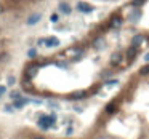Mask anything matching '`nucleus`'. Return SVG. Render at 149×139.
I'll return each instance as SVG.
<instances>
[{
    "label": "nucleus",
    "mask_w": 149,
    "mask_h": 139,
    "mask_svg": "<svg viewBox=\"0 0 149 139\" xmlns=\"http://www.w3.org/2000/svg\"><path fill=\"white\" fill-rule=\"evenodd\" d=\"M58 10L64 14H71V5L66 3V2H61V3L58 5Z\"/></svg>",
    "instance_id": "9b49d317"
},
{
    "label": "nucleus",
    "mask_w": 149,
    "mask_h": 139,
    "mask_svg": "<svg viewBox=\"0 0 149 139\" xmlns=\"http://www.w3.org/2000/svg\"><path fill=\"white\" fill-rule=\"evenodd\" d=\"M122 22H124V19H122V16H119V14H114V16L109 19V27L111 29H117V27H120L122 26Z\"/></svg>",
    "instance_id": "20e7f679"
},
{
    "label": "nucleus",
    "mask_w": 149,
    "mask_h": 139,
    "mask_svg": "<svg viewBox=\"0 0 149 139\" xmlns=\"http://www.w3.org/2000/svg\"><path fill=\"white\" fill-rule=\"evenodd\" d=\"M77 10H79L80 13H91L95 8L91 7V5L85 3V2H79V3H77Z\"/></svg>",
    "instance_id": "0eeeda50"
},
{
    "label": "nucleus",
    "mask_w": 149,
    "mask_h": 139,
    "mask_svg": "<svg viewBox=\"0 0 149 139\" xmlns=\"http://www.w3.org/2000/svg\"><path fill=\"white\" fill-rule=\"evenodd\" d=\"M13 2H23V0H13Z\"/></svg>",
    "instance_id": "c756f323"
},
{
    "label": "nucleus",
    "mask_w": 149,
    "mask_h": 139,
    "mask_svg": "<svg viewBox=\"0 0 149 139\" xmlns=\"http://www.w3.org/2000/svg\"><path fill=\"white\" fill-rule=\"evenodd\" d=\"M5 91H7V87H3V85H0V96H2V94H3Z\"/></svg>",
    "instance_id": "a878e982"
},
{
    "label": "nucleus",
    "mask_w": 149,
    "mask_h": 139,
    "mask_svg": "<svg viewBox=\"0 0 149 139\" xmlns=\"http://www.w3.org/2000/svg\"><path fill=\"white\" fill-rule=\"evenodd\" d=\"M143 42H144V37H143L141 34H138V35H135V37H133V40H132V45L138 48V46L141 45Z\"/></svg>",
    "instance_id": "ddd939ff"
},
{
    "label": "nucleus",
    "mask_w": 149,
    "mask_h": 139,
    "mask_svg": "<svg viewBox=\"0 0 149 139\" xmlns=\"http://www.w3.org/2000/svg\"><path fill=\"white\" fill-rule=\"evenodd\" d=\"M27 56H29V58H35V56H37V50H35V48H31V50L27 51Z\"/></svg>",
    "instance_id": "6ab92c4d"
},
{
    "label": "nucleus",
    "mask_w": 149,
    "mask_h": 139,
    "mask_svg": "<svg viewBox=\"0 0 149 139\" xmlns=\"http://www.w3.org/2000/svg\"><path fill=\"white\" fill-rule=\"evenodd\" d=\"M139 19V11H135V13H133V16H130V21L132 22H136Z\"/></svg>",
    "instance_id": "a211bd4d"
},
{
    "label": "nucleus",
    "mask_w": 149,
    "mask_h": 139,
    "mask_svg": "<svg viewBox=\"0 0 149 139\" xmlns=\"http://www.w3.org/2000/svg\"><path fill=\"white\" fill-rule=\"evenodd\" d=\"M124 58H125V55H122L120 51H115V53H112V55H111V59H109V63H111V66H112V67L120 66L122 61H124Z\"/></svg>",
    "instance_id": "7ed1b4c3"
},
{
    "label": "nucleus",
    "mask_w": 149,
    "mask_h": 139,
    "mask_svg": "<svg viewBox=\"0 0 149 139\" xmlns=\"http://www.w3.org/2000/svg\"><path fill=\"white\" fill-rule=\"evenodd\" d=\"M14 82H16L14 77H8V85H14Z\"/></svg>",
    "instance_id": "b1692460"
},
{
    "label": "nucleus",
    "mask_w": 149,
    "mask_h": 139,
    "mask_svg": "<svg viewBox=\"0 0 149 139\" xmlns=\"http://www.w3.org/2000/svg\"><path fill=\"white\" fill-rule=\"evenodd\" d=\"M104 110H106V114H115V112H117V102H115V101L109 102Z\"/></svg>",
    "instance_id": "f8f14e48"
},
{
    "label": "nucleus",
    "mask_w": 149,
    "mask_h": 139,
    "mask_svg": "<svg viewBox=\"0 0 149 139\" xmlns=\"http://www.w3.org/2000/svg\"><path fill=\"white\" fill-rule=\"evenodd\" d=\"M45 46H48V48H56V46H59V40L56 37H48V38H45Z\"/></svg>",
    "instance_id": "9d476101"
},
{
    "label": "nucleus",
    "mask_w": 149,
    "mask_h": 139,
    "mask_svg": "<svg viewBox=\"0 0 149 139\" xmlns=\"http://www.w3.org/2000/svg\"><path fill=\"white\" fill-rule=\"evenodd\" d=\"M136 56H138V48H136V46H133V45L130 46L127 51H125V58H127V61H128V63H132Z\"/></svg>",
    "instance_id": "423d86ee"
},
{
    "label": "nucleus",
    "mask_w": 149,
    "mask_h": 139,
    "mask_svg": "<svg viewBox=\"0 0 149 139\" xmlns=\"http://www.w3.org/2000/svg\"><path fill=\"white\" fill-rule=\"evenodd\" d=\"M29 102H31V99H29V97H23V96H21L19 99L13 101V106H14V109H23L26 104H29Z\"/></svg>",
    "instance_id": "6e6552de"
},
{
    "label": "nucleus",
    "mask_w": 149,
    "mask_h": 139,
    "mask_svg": "<svg viewBox=\"0 0 149 139\" xmlns=\"http://www.w3.org/2000/svg\"><path fill=\"white\" fill-rule=\"evenodd\" d=\"M10 97H11V101H16V99H19V97H21V93H19V91H11V93H10Z\"/></svg>",
    "instance_id": "4468645a"
},
{
    "label": "nucleus",
    "mask_w": 149,
    "mask_h": 139,
    "mask_svg": "<svg viewBox=\"0 0 149 139\" xmlns=\"http://www.w3.org/2000/svg\"><path fill=\"white\" fill-rule=\"evenodd\" d=\"M93 45L96 46V48H103V46H104V40H103V38H96V40L93 42Z\"/></svg>",
    "instance_id": "dca6fc26"
},
{
    "label": "nucleus",
    "mask_w": 149,
    "mask_h": 139,
    "mask_svg": "<svg viewBox=\"0 0 149 139\" xmlns=\"http://www.w3.org/2000/svg\"><path fill=\"white\" fill-rule=\"evenodd\" d=\"M144 61H146V64H149V53H146V55H144Z\"/></svg>",
    "instance_id": "bb28decb"
},
{
    "label": "nucleus",
    "mask_w": 149,
    "mask_h": 139,
    "mask_svg": "<svg viewBox=\"0 0 149 139\" xmlns=\"http://www.w3.org/2000/svg\"><path fill=\"white\" fill-rule=\"evenodd\" d=\"M148 74H149V64H146V66H143L141 69H139V75L144 77V75H148Z\"/></svg>",
    "instance_id": "2eb2a0df"
},
{
    "label": "nucleus",
    "mask_w": 149,
    "mask_h": 139,
    "mask_svg": "<svg viewBox=\"0 0 149 139\" xmlns=\"http://www.w3.org/2000/svg\"><path fill=\"white\" fill-rule=\"evenodd\" d=\"M34 139H45L43 136H37V138H34Z\"/></svg>",
    "instance_id": "c85d7f7f"
},
{
    "label": "nucleus",
    "mask_w": 149,
    "mask_h": 139,
    "mask_svg": "<svg viewBox=\"0 0 149 139\" xmlns=\"http://www.w3.org/2000/svg\"><path fill=\"white\" fill-rule=\"evenodd\" d=\"M3 10H5V8H3V7H2V5H0V14L3 13Z\"/></svg>",
    "instance_id": "cd10ccee"
},
{
    "label": "nucleus",
    "mask_w": 149,
    "mask_h": 139,
    "mask_svg": "<svg viewBox=\"0 0 149 139\" xmlns=\"http://www.w3.org/2000/svg\"><path fill=\"white\" fill-rule=\"evenodd\" d=\"M40 19H42V14L40 13H34V14H31V16L26 19V24H27V26H34V24H37Z\"/></svg>",
    "instance_id": "1a4fd4ad"
},
{
    "label": "nucleus",
    "mask_w": 149,
    "mask_h": 139,
    "mask_svg": "<svg viewBox=\"0 0 149 139\" xmlns=\"http://www.w3.org/2000/svg\"><path fill=\"white\" fill-rule=\"evenodd\" d=\"M146 0H133L132 2V7H135V8H138V7H141L143 3H144Z\"/></svg>",
    "instance_id": "f3484780"
},
{
    "label": "nucleus",
    "mask_w": 149,
    "mask_h": 139,
    "mask_svg": "<svg viewBox=\"0 0 149 139\" xmlns=\"http://www.w3.org/2000/svg\"><path fill=\"white\" fill-rule=\"evenodd\" d=\"M111 75H112L111 70H104V72L101 74V77H103V78H108V77H111Z\"/></svg>",
    "instance_id": "412c9836"
},
{
    "label": "nucleus",
    "mask_w": 149,
    "mask_h": 139,
    "mask_svg": "<svg viewBox=\"0 0 149 139\" xmlns=\"http://www.w3.org/2000/svg\"><path fill=\"white\" fill-rule=\"evenodd\" d=\"M38 69H40V64H35V63L27 64V66L24 67V78L32 80V78L38 74Z\"/></svg>",
    "instance_id": "f03ea898"
},
{
    "label": "nucleus",
    "mask_w": 149,
    "mask_h": 139,
    "mask_svg": "<svg viewBox=\"0 0 149 139\" xmlns=\"http://www.w3.org/2000/svg\"><path fill=\"white\" fill-rule=\"evenodd\" d=\"M58 19H59V16H58V14H51V16H50V21H51V22H56Z\"/></svg>",
    "instance_id": "4be33fe9"
},
{
    "label": "nucleus",
    "mask_w": 149,
    "mask_h": 139,
    "mask_svg": "<svg viewBox=\"0 0 149 139\" xmlns=\"http://www.w3.org/2000/svg\"><path fill=\"white\" fill-rule=\"evenodd\" d=\"M106 85H108V87H114V85H117V80H108Z\"/></svg>",
    "instance_id": "5701e85b"
},
{
    "label": "nucleus",
    "mask_w": 149,
    "mask_h": 139,
    "mask_svg": "<svg viewBox=\"0 0 149 139\" xmlns=\"http://www.w3.org/2000/svg\"><path fill=\"white\" fill-rule=\"evenodd\" d=\"M5 110H7L8 114H11V112H14L16 109H14V106H13V104H8V106H5Z\"/></svg>",
    "instance_id": "aec40b11"
},
{
    "label": "nucleus",
    "mask_w": 149,
    "mask_h": 139,
    "mask_svg": "<svg viewBox=\"0 0 149 139\" xmlns=\"http://www.w3.org/2000/svg\"><path fill=\"white\" fill-rule=\"evenodd\" d=\"M56 122V115L55 114H50V115H40V118H38V128L43 129V131H47V129L51 128V125H55Z\"/></svg>",
    "instance_id": "f257e3e1"
},
{
    "label": "nucleus",
    "mask_w": 149,
    "mask_h": 139,
    "mask_svg": "<svg viewBox=\"0 0 149 139\" xmlns=\"http://www.w3.org/2000/svg\"><path fill=\"white\" fill-rule=\"evenodd\" d=\"M87 96H88L87 91L77 90V91H74V93H71V94H69V99H72V101H80V99H85Z\"/></svg>",
    "instance_id": "39448f33"
},
{
    "label": "nucleus",
    "mask_w": 149,
    "mask_h": 139,
    "mask_svg": "<svg viewBox=\"0 0 149 139\" xmlns=\"http://www.w3.org/2000/svg\"><path fill=\"white\" fill-rule=\"evenodd\" d=\"M48 106H50V107H53V109H58V107H59V106L56 104V102H53V101H50V102H48Z\"/></svg>",
    "instance_id": "393cba45"
}]
</instances>
